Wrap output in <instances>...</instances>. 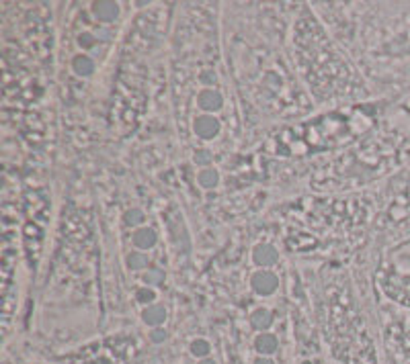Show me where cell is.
Wrapping results in <instances>:
<instances>
[{
	"instance_id": "obj_16",
	"label": "cell",
	"mask_w": 410,
	"mask_h": 364,
	"mask_svg": "<svg viewBox=\"0 0 410 364\" xmlns=\"http://www.w3.org/2000/svg\"><path fill=\"white\" fill-rule=\"evenodd\" d=\"M163 279H164L163 272H158V270H148V274L144 276V281H146L148 285H158Z\"/></svg>"
},
{
	"instance_id": "obj_10",
	"label": "cell",
	"mask_w": 410,
	"mask_h": 364,
	"mask_svg": "<svg viewBox=\"0 0 410 364\" xmlns=\"http://www.w3.org/2000/svg\"><path fill=\"white\" fill-rule=\"evenodd\" d=\"M72 68H74V72L81 74V76H90V74L95 72V62H93L88 55H76V57L72 59Z\"/></svg>"
},
{
	"instance_id": "obj_2",
	"label": "cell",
	"mask_w": 410,
	"mask_h": 364,
	"mask_svg": "<svg viewBox=\"0 0 410 364\" xmlns=\"http://www.w3.org/2000/svg\"><path fill=\"white\" fill-rule=\"evenodd\" d=\"M193 131L201 139H214L219 133V121L214 115H201V117L195 119Z\"/></svg>"
},
{
	"instance_id": "obj_20",
	"label": "cell",
	"mask_w": 410,
	"mask_h": 364,
	"mask_svg": "<svg viewBox=\"0 0 410 364\" xmlns=\"http://www.w3.org/2000/svg\"><path fill=\"white\" fill-rule=\"evenodd\" d=\"M254 364H275L269 356H257L254 358Z\"/></svg>"
},
{
	"instance_id": "obj_9",
	"label": "cell",
	"mask_w": 410,
	"mask_h": 364,
	"mask_svg": "<svg viewBox=\"0 0 410 364\" xmlns=\"http://www.w3.org/2000/svg\"><path fill=\"white\" fill-rule=\"evenodd\" d=\"M271 323H273V317H271V313L267 312V309H257V312L250 315V326L254 328V330H259V332H267L269 328H271Z\"/></svg>"
},
{
	"instance_id": "obj_1",
	"label": "cell",
	"mask_w": 410,
	"mask_h": 364,
	"mask_svg": "<svg viewBox=\"0 0 410 364\" xmlns=\"http://www.w3.org/2000/svg\"><path fill=\"white\" fill-rule=\"evenodd\" d=\"M250 286H252V290H254L257 295L269 297V295H273L275 290H277V286H279V279L275 276L273 272H269V270H259V272H254V274H252V279H250Z\"/></svg>"
},
{
	"instance_id": "obj_6",
	"label": "cell",
	"mask_w": 410,
	"mask_h": 364,
	"mask_svg": "<svg viewBox=\"0 0 410 364\" xmlns=\"http://www.w3.org/2000/svg\"><path fill=\"white\" fill-rule=\"evenodd\" d=\"M93 15L103 21V23H109V21H115L117 15H119V6L115 2H95L93 4Z\"/></svg>"
},
{
	"instance_id": "obj_17",
	"label": "cell",
	"mask_w": 410,
	"mask_h": 364,
	"mask_svg": "<svg viewBox=\"0 0 410 364\" xmlns=\"http://www.w3.org/2000/svg\"><path fill=\"white\" fill-rule=\"evenodd\" d=\"M193 162H195L197 166H207V164L212 162V156H210V152H197L195 158H193Z\"/></svg>"
},
{
	"instance_id": "obj_19",
	"label": "cell",
	"mask_w": 410,
	"mask_h": 364,
	"mask_svg": "<svg viewBox=\"0 0 410 364\" xmlns=\"http://www.w3.org/2000/svg\"><path fill=\"white\" fill-rule=\"evenodd\" d=\"M78 43H81L82 48H93V46H95V39H93V35H90V33H84V35H81Z\"/></svg>"
},
{
	"instance_id": "obj_4",
	"label": "cell",
	"mask_w": 410,
	"mask_h": 364,
	"mask_svg": "<svg viewBox=\"0 0 410 364\" xmlns=\"http://www.w3.org/2000/svg\"><path fill=\"white\" fill-rule=\"evenodd\" d=\"M279 258V254H277V250H275L273 246H269V244H259L254 250H252V260L257 266H263V268H267V266H273L275 262Z\"/></svg>"
},
{
	"instance_id": "obj_7",
	"label": "cell",
	"mask_w": 410,
	"mask_h": 364,
	"mask_svg": "<svg viewBox=\"0 0 410 364\" xmlns=\"http://www.w3.org/2000/svg\"><path fill=\"white\" fill-rule=\"evenodd\" d=\"M142 321L150 328H160L164 321H166V309L163 305H148L144 312H142Z\"/></svg>"
},
{
	"instance_id": "obj_18",
	"label": "cell",
	"mask_w": 410,
	"mask_h": 364,
	"mask_svg": "<svg viewBox=\"0 0 410 364\" xmlns=\"http://www.w3.org/2000/svg\"><path fill=\"white\" fill-rule=\"evenodd\" d=\"M150 340H152L154 344H160V342H164V340H166V332H164V330H160V328H154V332L150 334Z\"/></svg>"
},
{
	"instance_id": "obj_8",
	"label": "cell",
	"mask_w": 410,
	"mask_h": 364,
	"mask_svg": "<svg viewBox=\"0 0 410 364\" xmlns=\"http://www.w3.org/2000/svg\"><path fill=\"white\" fill-rule=\"evenodd\" d=\"M134 246L139 248V250H150V248H154L156 246V241H158V235L154 230H150V227H139L134 232Z\"/></svg>"
},
{
	"instance_id": "obj_21",
	"label": "cell",
	"mask_w": 410,
	"mask_h": 364,
	"mask_svg": "<svg viewBox=\"0 0 410 364\" xmlns=\"http://www.w3.org/2000/svg\"><path fill=\"white\" fill-rule=\"evenodd\" d=\"M199 364H216V363H214V358H203V360H199Z\"/></svg>"
},
{
	"instance_id": "obj_11",
	"label": "cell",
	"mask_w": 410,
	"mask_h": 364,
	"mask_svg": "<svg viewBox=\"0 0 410 364\" xmlns=\"http://www.w3.org/2000/svg\"><path fill=\"white\" fill-rule=\"evenodd\" d=\"M189 350H191V354L195 356V358L203 360V358H207V356H210V352H212V346H210V342H207V340L197 338L191 342Z\"/></svg>"
},
{
	"instance_id": "obj_13",
	"label": "cell",
	"mask_w": 410,
	"mask_h": 364,
	"mask_svg": "<svg viewBox=\"0 0 410 364\" xmlns=\"http://www.w3.org/2000/svg\"><path fill=\"white\" fill-rule=\"evenodd\" d=\"M128 268H132V270H142V268H146L148 266V256L144 254V252H132L128 258Z\"/></svg>"
},
{
	"instance_id": "obj_5",
	"label": "cell",
	"mask_w": 410,
	"mask_h": 364,
	"mask_svg": "<svg viewBox=\"0 0 410 364\" xmlns=\"http://www.w3.org/2000/svg\"><path fill=\"white\" fill-rule=\"evenodd\" d=\"M279 348V340L275 334L269 332H261L257 338H254V350L259 352V356H271L277 352Z\"/></svg>"
},
{
	"instance_id": "obj_22",
	"label": "cell",
	"mask_w": 410,
	"mask_h": 364,
	"mask_svg": "<svg viewBox=\"0 0 410 364\" xmlns=\"http://www.w3.org/2000/svg\"><path fill=\"white\" fill-rule=\"evenodd\" d=\"M201 80H203V82H214L216 78H212V76H201Z\"/></svg>"
},
{
	"instance_id": "obj_15",
	"label": "cell",
	"mask_w": 410,
	"mask_h": 364,
	"mask_svg": "<svg viewBox=\"0 0 410 364\" xmlns=\"http://www.w3.org/2000/svg\"><path fill=\"white\" fill-rule=\"evenodd\" d=\"M154 290L152 288H148V286H144V288H139L136 293V299L139 301V303H152L154 301Z\"/></svg>"
},
{
	"instance_id": "obj_3",
	"label": "cell",
	"mask_w": 410,
	"mask_h": 364,
	"mask_svg": "<svg viewBox=\"0 0 410 364\" xmlns=\"http://www.w3.org/2000/svg\"><path fill=\"white\" fill-rule=\"evenodd\" d=\"M221 104H224V99L216 88H205L197 97V106L205 113H216L221 108Z\"/></svg>"
},
{
	"instance_id": "obj_14",
	"label": "cell",
	"mask_w": 410,
	"mask_h": 364,
	"mask_svg": "<svg viewBox=\"0 0 410 364\" xmlns=\"http://www.w3.org/2000/svg\"><path fill=\"white\" fill-rule=\"evenodd\" d=\"M144 219H146V215H144L142 209H130V211H125V215H123L125 225H139V223H144Z\"/></svg>"
},
{
	"instance_id": "obj_12",
	"label": "cell",
	"mask_w": 410,
	"mask_h": 364,
	"mask_svg": "<svg viewBox=\"0 0 410 364\" xmlns=\"http://www.w3.org/2000/svg\"><path fill=\"white\" fill-rule=\"evenodd\" d=\"M197 181H199V184H201L203 188H214V186L219 182L218 170H214V168H205V170H201V172H199Z\"/></svg>"
}]
</instances>
